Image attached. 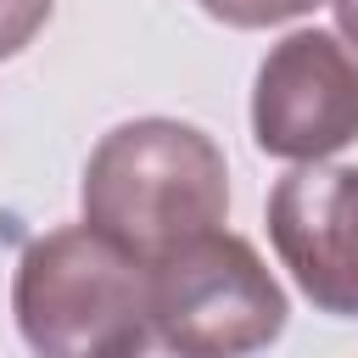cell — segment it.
Wrapping results in <instances>:
<instances>
[{
	"label": "cell",
	"instance_id": "cell-1",
	"mask_svg": "<svg viewBox=\"0 0 358 358\" xmlns=\"http://www.w3.org/2000/svg\"><path fill=\"white\" fill-rule=\"evenodd\" d=\"M84 224L140 263H162L179 246L224 229L229 168L213 134L179 117H134L101 134L84 162Z\"/></svg>",
	"mask_w": 358,
	"mask_h": 358
},
{
	"label": "cell",
	"instance_id": "cell-2",
	"mask_svg": "<svg viewBox=\"0 0 358 358\" xmlns=\"http://www.w3.org/2000/svg\"><path fill=\"white\" fill-rule=\"evenodd\" d=\"M11 313L34 358H145L157 341L151 263L90 224L50 229L17 257Z\"/></svg>",
	"mask_w": 358,
	"mask_h": 358
},
{
	"label": "cell",
	"instance_id": "cell-3",
	"mask_svg": "<svg viewBox=\"0 0 358 358\" xmlns=\"http://www.w3.org/2000/svg\"><path fill=\"white\" fill-rule=\"evenodd\" d=\"M291 308L252 241L213 229L151 263V330L185 358H246L280 341Z\"/></svg>",
	"mask_w": 358,
	"mask_h": 358
},
{
	"label": "cell",
	"instance_id": "cell-4",
	"mask_svg": "<svg viewBox=\"0 0 358 358\" xmlns=\"http://www.w3.org/2000/svg\"><path fill=\"white\" fill-rule=\"evenodd\" d=\"M252 140L280 162H324L358 140V56L324 34H285L252 84Z\"/></svg>",
	"mask_w": 358,
	"mask_h": 358
},
{
	"label": "cell",
	"instance_id": "cell-5",
	"mask_svg": "<svg viewBox=\"0 0 358 358\" xmlns=\"http://www.w3.org/2000/svg\"><path fill=\"white\" fill-rule=\"evenodd\" d=\"M268 241L319 313L358 319V168L285 173L268 190Z\"/></svg>",
	"mask_w": 358,
	"mask_h": 358
},
{
	"label": "cell",
	"instance_id": "cell-6",
	"mask_svg": "<svg viewBox=\"0 0 358 358\" xmlns=\"http://www.w3.org/2000/svg\"><path fill=\"white\" fill-rule=\"evenodd\" d=\"M213 22H229V28H274V22H291L302 11H313L319 0H196Z\"/></svg>",
	"mask_w": 358,
	"mask_h": 358
},
{
	"label": "cell",
	"instance_id": "cell-7",
	"mask_svg": "<svg viewBox=\"0 0 358 358\" xmlns=\"http://www.w3.org/2000/svg\"><path fill=\"white\" fill-rule=\"evenodd\" d=\"M50 6L56 0H0V62L34 45V34L50 22Z\"/></svg>",
	"mask_w": 358,
	"mask_h": 358
},
{
	"label": "cell",
	"instance_id": "cell-8",
	"mask_svg": "<svg viewBox=\"0 0 358 358\" xmlns=\"http://www.w3.org/2000/svg\"><path fill=\"white\" fill-rule=\"evenodd\" d=\"M330 6H336V28H341L347 50L358 56V0H330Z\"/></svg>",
	"mask_w": 358,
	"mask_h": 358
},
{
	"label": "cell",
	"instance_id": "cell-9",
	"mask_svg": "<svg viewBox=\"0 0 358 358\" xmlns=\"http://www.w3.org/2000/svg\"><path fill=\"white\" fill-rule=\"evenodd\" d=\"M145 358H185V352H168V347H151Z\"/></svg>",
	"mask_w": 358,
	"mask_h": 358
}]
</instances>
